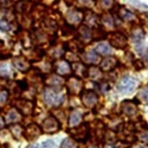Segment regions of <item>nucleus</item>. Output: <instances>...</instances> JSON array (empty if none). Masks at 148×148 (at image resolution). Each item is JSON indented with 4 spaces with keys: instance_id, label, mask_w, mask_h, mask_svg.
<instances>
[{
    "instance_id": "nucleus-1",
    "label": "nucleus",
    "mask_w": 148,
    "mask_h": 148,
    "mask_svg": "<svg viewBox=\"0 0 148 148\" xmlns=\"http://www.w3.org/2000/svg\"><path fill=\"white\" fill-rule=\"evenodd\" d=\"M43 100L45 104L51 107H58L64 102V95L56 87H47L43 91Z\"/></svg>"
},
{
    "instance_id": "nucleus-2",
    "label": "nucleus",
    "mask_w": 148,
    "mask_h": 148,
    "mask_svg": "<svg viewBox=\"0 0 148 148\" xmlns=\"http://www.w3.org/2000/svg\"><path fill=\"white\" fill-rule=\"evenodd\" d=\"M71 137H73L77 142H86L90 136V128L86 123L80 124L79 125L71 127L68 131Z\"/></svg>"
},
{
    "instance_id": "nucleus-3",
    "label": "nucleus",
    "mask_w": 148,
    "mask_h": 148,
    "mask_svg": "<svg viewBox=\"0 0 148 148\" xmlns=\"http://www.w3.org/2000/svg\"><path fill=\"white\" fill-rule=\"evenodd\" d=\"M66 87H67V91L70 95H81V93L84 90V82L80 77L72 75L69 77H67Z\"/></svg>"
},
{
    "instance_id": "nucleus-4",
    "label": "nucleus",
    "mask_w": 148,
    "mask_h": 148,
    "mask_svg": "<svg viewBox=\"0 0 148 148\" xmlns=\"http://www.w3.org/2000/svg\"><path fill=\"white\" fill-rule=\"evenodd\" d=\"M53 70L56 74L63 77H69L73 75L71 63L66 59H57L53 64Z\"/></svg>"
},
{
    "instance_id": "nucleus-5",
    "label": "nucleus",
    "mask_w": 148,
    "mask_h": 148,
    "mask_svg": "<svg viewBox=\"0 0 148 148\" xmlns=\"http://www.w3.org/2000/svg\"><path fill=\"white\" fill-rule=\"evenodd\" d=\"M108 41L110 46L116 49H125L128 46L127 37L120 32H113L108 36Z\"/></svg>"
},
{
    "instance_id": "nucleus-6",
    "label": "nucleus",
    "mask_w": 148,
    "mask_h": 148,
    "mask_svg": "<svg viewBox=\"0 0 148 148\" xmlns=\"http://www.w3.org/2000/svg\"><path fill=\"white\" fill-rule=\"evenodd\" d=\"M41 128L46 134H55L61 129V124L54 115H49L42 122Z\"/></svg>"
},
{
    "instance_id": "nucleus-7",
    "label": "nucleus",
    "mask_w": 148,
    "mask_h": 148,
    "mask_svg": "<svg viewBox=\"0 0 148 148\" xmlns=\"http://www.w3.org/2000/svg\"><path fill=\"white\" fill-rule=\"evenodd\" d=\"M81 101L82 104L86 108L92 109L98 103V95L93 90L84 89L81 93Z\"/></svg>"
},
{
    "instance_id": "nucleus-8",
    "label": "nucleus",
    "mask_w": 148,
    "mask_h": 148,
    "mask_svg": "<svg viewBox=\"0 0 148 148\" xmlns=\"http://www.w3.org/2000/svg\"><path fill=\"white\" fill-rule=\"evenodd\" d=\"M136 86H137L136 79H134V77L131 76H125L121 79L117 87L119 92H121L124 95H127L132 93L136 88Z\"/></svg>"
},
{
    "instance_id": "nucleus-9",
    "label": "nucleus",
    "mask_w": 148,
    "mask_h": 148,
    "mask_svg": "<svg viewBox=\"0 0 148 148\" xmlns=\"http://www.w3.org/2000/svg\"><path fill=\"white\" fill-rule=\"evenodd\" d=\"M12 65L18 71L22 73H27L32 67L31 62L25 56H16L12 58Z\"/></svg>"
},
{
    "instance_id": "nucleus-10",
    "label": "nucleus",
    "mask_w": 148,
    "mask_h": 148,
    "mask_svg": "<svg viewBox=\"0 0 148 148\" xmlns=\"http://www.w3.org/2000/svg\"><path fill=\"white\" fill-rule=\"evenodd\" d=\"M15 107L23 115H30L34 111L35 104L28 99H18L15 103Z\"/></svg>"
},
{
    "instance_id": "nucleus-11",
    "label": "nucleus",
    "mask_w": 148,
    "mask_h": 148,
    "mask_svg": "<svg viewBox=\"0 0 148 148\" xmlns=\"http://www.w3.org/2000/svg\"><path fill=\"white\" fill-rule=\"evenodd\" d=\"M118 66V60L115 56H106L102 60H100L99 67L104 73L112 72Z\"/></svg>"
},
{
    "instance_id": "nucleus-12",
    "label": "nucleus",
    "mask_w": 148,
    "mask_h": 148,
    "mask_svg": "<svg viewBox=\"0 0 148 148\" xmlns=\"http://www.w3.org/2000/svg\"><path fill=\"white\" fill-rule=\"evenodd\" d=\"M42 128L36 125V124H30L24 129L23 136L29 142L31 141H35L41 136L42 134Z\"/></svg>"
},
{
    "instance_id": "nucleus-13",
    "label": "nucleus",
    "mask_w": 148,
    "mask_h": 148,
    "mask_svg": "<svg viewBox=\"0 0 148 148\" xmlns=\"http://www.w3.org/2000/svg\"><path fill=\"white\" fill-rule=\"evenodd\" d=\"M35 8V4L31 0H20L15 5V11L21 16H28Z\"/></svg>"
},
{
    "instance_id": "nucleus-14",
    "label": "nucleus",
    "mask_w": 148,
    "mask_h": 148,
    "mask_svg": "<svg viewBox=\"0 0 148 148\" xmlns=\"http://www.w3.org/2000/svg\"><path fill=\"white\" fill-rule=\"evenodd\" d=\"M100 18L99 16L95 14L91 10H86L84 11V17H83V23L85 25L88 27L89 28H95L100 25Z\"/></svg>"
},
{
    "instance_id": "nucleus-15",
    "label": "nucleus",
    "mask_w": 148,
    "mask_h": 148,
    "mask_svg": "<svg viewBox=\"0 0 148 148\" xmlns=\"http://www.w3.org/2000/svg\"><path fill=\"white\" fill-rule=\"evenodd\" d=\"M76 38L78 40H80L84 45L89 44L90 42H92V31L91 28H89L88 27L85 25H81L78 27V29L76 30Z\"/></svg>"
},
{
    "instance_id": "nucleus-16",
    "label": "nucleus",
    "mask_w": 148,
    "mask_h": 148,
    "mask_svg": "<svg viewBox=\"0 0 148 148\" xmlns=\"http://www.w3.org/2000/svg\"><path fill=\"white\" fill-rule=\"evenodd\" d=\"M71 66H72L74 75L78 76L80 78H87L89 66H87L86 64H85L82 61L71 63Z\"/></svg>"
},
{
    "instance_id": "nucleus-17",
    "label": "nucleus",
    "mask_w": 148,
    "mask_h": 148,
    "mask_svg": "<svg viewBox=\"0 0 148 148\" xmlns=\"http://www.w3.org/2000/svg\"><path fill=\"white\" fill-rule=\"evenodd\" d=\"M27 54L25 55V56L31 62V63H36V62H39L42 60V58L44 57L45 54V50L41 47H36L32 49L27 48Z\"/></svg>"
},
{
    "instance_id": "nucleus-18",
    "label": "nucleus",
    "mask_w": 148,
    "mask_h": 148,
    "mask_svg": "<svg viewBox=\"0 0 148 148\" xmlns=\"http://www.w3.org/2000/svg\"><path fill=\"white\" fill-rule=\"evenodd\" d=\"M81 61L86 64L87 66H95L99 63V55L95 52V50H91L88 52H83L81 54Z\"/></svg>"
},
{
    "instance_id": "nucleus-19",
    "label": "nucleus",
    "mask_w": 148,
    "mask_h": 148,
    "mask_svg": "<svg viewBox=\"0 0 148 148\" xmlns=\"http://www.w3.org/2000/svg\"><path fill=\"white\" fill-rule=\"evenodd\" d=\"M121 111L127 116H134L138 111L137 105L134 101L125 100L121 103Z\"/></svg>"
},
{
    "instance_id": "nucleus-20",
    "label": "nucleus",
    "mask_w": 148,
    "mask_h": 148,
    "mask_svg": "<svg viewBox=\"0 0 148 148\" xmlns=\"http://www.w3.org/2000/svg\"><path fill=\"white\" fill-rule=\"evenodd\" d=\"M64 45H65L66 51L69 50L70 52L75 53V54H79V55H81L84 52V48H85V45L80 40L77 39V38L70 40L69 42H66Z\"/></svg>"
},
{
    "instance_id": "nucleus-21",
    "label": "nucleus",
    "mask_w": 148,
    "mask_h": 148,
    "mask_svg": "<svg viewBox=\"0 0 148 148\" xmlns=\"http://www.w3.org/2000/svg\"><path fill=\"white\" fill-rule=\"evenodd\" d=\"M66 80L63 76L57 75V74H52L49 75L47 77H45V83L47 84V86L50 87H60L65 84Z\"/></svg>"
},
{
    "instance_id": "nucleus-22",
    "label": "nucleus",
    "mask_w": 148,
    "mask_h": 148,
    "mask_svg": "<svg viewBox=\"0 0 148 148\" xmlns=\"http://www.w3.org/2000/svg\"><path fill=\"white\" fill-rule=\"evenodd\" d=\"M41 29L48 35H56L57 30V23L52 18H45L41 23Z\"/></svg>"
},
{
    "instance_id": "nucleus-23",
    "label": "nucleus",
    "mask_w": 148,
    "mask_h": 148,
    "mask_svg": "<svg viewBox=\"0 0 148 148\" xmlns=\"http://www.w3.org/2000/svg\"><path fill=\"white\" fill-rule=\"evenodd\" d=\"M22 115L23 114L19 112L16 107H12L5 114V123L8 125L16 124L22 120Z\"/></svg>"
},
{
    "instance_id": "nucleus-24",
    "label": "nucleus",
    "mask_w": 148,
    "mask_h": 148,
    "mask_svg": "<svg viewBox=\"0 0 148 148\" xmlns=\"http://www.w3.org/2000/svg\"><path fill=\"white\" fill-rule=\"evenodd\" d=\"M83 17H84V12L80 10H71L67 13L66 15V20L67 23L70 25H75V24H79L83 21Z\"/></svg>"
},
{
    "instance_id": "nucleus-25",
    "label": "nucleus",
    "mask_w": 148,
    "mask_h": 148,
    "mask_svg": "<svg viewBox=\"0 0 148 148\" xmlns=\"http://www.w3.org/2000/svg\"><path fill=\"white\" fill-rule=\"evenodd\" d=\"M83 118V114L79 110H73L69 115L68 125L70 127H75L79 125Z\"/></svg>"
},
{
    "instance_id": "nucleus-26",
    "label": "nucleus",
    "mask_w": 148,
    "mask_h": 148,
    "mask_svg": "<svg viewBox=\"0 0 148 148\" xmlns=\"http://www.w3.org/2000/svg\"><path fill=\"white\" fill-rule=\"evenodd\" d=\"M103 73H104V72H103L102 70L100 69L99 66H89L87 78L92 79L93 81H98V80L102 79Z\"/></svg>"
},
{
    "instance_id": "nucleus-27",
    "label": "nucleus",
    "mask_w": 148,
    "mask_h": 148,
    "mask_svg": "<svg viewBox=\"0 0 148 148\" xmlns=\"http://www.w3.org/2000/svg\"><path fill=\"white\" fill-rule=\"evenodd\" d=\"M118 16L125 22H133L136 20V16H134L132 12L127 10L124 6H121L117 11Z\"/></svg>"
},
{
    "instance_id": "nucleus-28",
    "label": "nucleus",
    "mask_w": 148,
    "mask_h": 148,
    "mask_svg": "<svg viewBox=\"0 0 148 148\" xmlns=\"http://www.w3.org/2000/svg\"><path fill=\"white\" fill-rule=\"evenodd\" d=\"M92 31V40L93 41H101V40H104L107 37V34L106 32L101 28V27H95L91 29Z\"/></svg>"
},
{
    "instance_id": "nucleus-29",
    "label": "nucleus",
    "mask_w": 148,
    "mask_h": 148,
    "mask_svg": "<svg viewBox=\"0 0 148 148\" xmlns=\"http://www.w3.org/2000/svg\"><path fill=\"white\" fill-rule=\"evenodd\" d=\"M95 52L97 53L98 55L100 56H108L110 55L111 52H112V49H111V47L109 46L107 43H104V42H101L99 43L97 46L95 47Z\"/></svg>"
},
{
    "instance_id": "nucleus-30",
    "label": "nucleus",
    "mask_w": 148,
    "mask_h": 148,
    "mask_svg": "<svg viewBox=\"0 0 148 148\" xmlns=\"http://www.w3.org/2000/svg\"><path fill=\"white\" fill-rule=\"evenodd\" d=\"M66 47H65V45H62L60 47H55L52 50H51V52L49 54V56L52 57L53 59H60L63 56L66 55Z\"/></svg>"
},
{
    "instance_id": "nucleus-31",
    "label": "nucleus",
    "mask_w": 148,
    "mask_h": 148,
    "mask_svg": "<svg viewBox=\"0 0 148 148\" xmlns=\"http://www.w3.org/2000/svg\"><path fill=\"white\" fill-rule=\"evenodd\" d=\"M24 129L25 128H23V126L21 125H19L18 123L12 124L9 126V130L15 139H19L21 137V136H23Z\"/></svg>"
},
{
    "instance_id": "nucleus-32",
    "label": "nucleus",
    "mask_w": 148,
    "mask_h": 148,
    "mask_svg": "<svg viewBox=\"0 0 148 148\" xmlns=\"http://www.w3.org/2000/svg\"><path fill=\"white\" fill-rule=\"evenodd\" d=\"M131 36L132 38L136 42H140L142 41L144 38H145V32L143 30L142 27H134L132 31H131Z\"/></svg>"
},
{
    "instance_id": "nucleus-33",
    "label": "nucleus",
    "mask_w": 148,
    "mask_h": 148,
    "mask_svg": "<svg viewBox=\"0 0 148 148\" xmlns=\"http://www.w3.org/2000/svg\"><path fill=\"white\" fill-rule=\"evenodd\" d=\"M61 31H62V35L63 36H70V35H73L76 30H75V27L73 25H70L67 22H65L63 24L62 27H61Z\"/></svg>"
},
{
    "instance_id": "nucleus-34",
    "label": "nucleus",
    "mask_w": 148,
    "mask_h": 148,
    "mask_svg": "<svg viewBox=\"0 0 148 148\" xmlns=\"http://www.w3.org/2000/svg\"><path fill=\"white\" fill-rule=\"evenodd\" d=\"M62 148H78V144L77 141L75 140L73 137H67L64 139V141L61 144Z\"/></svg>"
},
{
    "instance_id": "nucleus-35",
    "label": "nucleus",
    "mask_w": 148,
    "mask_h": 148,
    "mask_svg": "<svg viewBox=\"0 0 148 148\" xmlns=\"http://www.w3.org/2000/svg\"><path fill=\"white\" fill-rule=\"evenodd\" d=\"M104 137L108 144H114L117 141V136L113 130H106L104 133Z\"/></svg>"
},
{
    "instance_id": "nucleus-36",
    "label": "nucleus",
    "mask_w": 148,
    "mask_h": 148,
    "mask_svg": "<svg viewBox=\"0 0 148 148\" xmlns=\"http://www.w3.org/2000/svg\"><path fill=\"white\" fill-rule=\"evenodd\" d=\"M136 137L140 142H142L145 145H148V129L147 128H144V129L139 131L137 133Z\"/></svg>"
},
{
    "instance_id": "nucleus-37",
    "label": "nucleus",
    "mask_w": 148,
    "mask_h": 148,
    "mask_svg": "<svg viewBox=\"0 0 148 148\" xmlns=\"http://www.w3.org/2000/svg\"><path fill=\"white\" fill-rule=\"evenodd\" d=\"M137 98L141 102L148 105V87H144L140 90L137 95Z\"/></svg>"
},
{
    "instance_id": "nucleus-38",
    "label": "nucleus",
    "mask_w": 148,
    "mask_h": 148,
    "mask_svg": "<svg viewBox=\"0 0 148 148\" xmlns=\"http://www.w3.org/2000/svg\"><path fill=\"white\" fill-rule=\"evenodd\" d=\"M114 5V0H99V5L103 9H111Z\"/></svg>"
},
{
    "instance_id": "nucleus-39",
    "label": "nucleus",
    "mask_w": 148,
    "mask_h": 148,
    "mask_svg": "<svg viewBox=\"0 0 148 148\" xmlns=\"http://www.w3.org/2000/svg\"><path fill=\"white\" fill-rule=\"evenodd\" d=\"M101 22L104 24L105 25H106L107 27L109 28H112L114 27V19L111 16H109V15H105L104 16H103L101 19Z\"/></svg>"
},
{
    "instance_id": "nucleus-40",
    "label": "nucleus",
    "mask_w": 148,
    "mask_h": 148,
    "mask_svg": "<svg viewBox=\"0 0 148 148\" xmlns=\"http://www.w3.org/2000/svg\"><path fill=\"white\" fill-rule=\"evenodd\" d=\"M8 96H9L8 90H6V89L0 90V106H2L5 104L6 101L8 99Z\"/></svg>"
},
{
    "instance_id": "nucleus-41",
    "label": "nucleus",
    "mask_w": 148,
    "mask_h": 148,
    "mask_svg": "<svg viewBox=\"0 0 148 148\" xmlns=\"http://www.w3.org/2000/svg\"><path fill=\"white\" fill-rule=\"evenodd\" d=\"M11 29V25L5 19H1L0 20V30L3 32H8Z\"/></svg>"
},
{
    "instance_id": "nucleus-42",
    "label": "nucleus",
    "mask_w": 148,
    "mask_h": 148,
    "mask_svg": "<svg viewBox=\"0 0 148 148\" xmlns=\"http://www.w3.org/2000/svg\"><path fill=\"white\" fill-rule=\"evenodd\" d=\"M10 75V70L6 64L0 66V75L2 77H8Z\"/></svg>"
},
{
    "instance_id": "nucleus-43",
    "label": "nucleus",
    "mask_w": 148,
    "mask_h": 148,
    "mask_svg": "<svg viewBox=\"0 0 148 148\" xmlns=\"http://www.w3.org/2000/svg\"><path fill=\"white\" fill-rule=\"evenodd\" d=\"M42 148H56V144L52 140H47L43 142Z\"/></svg>"
},
{
    "instance_id": "nucleus-44",
    "label": "nucleus",
    "mask_w": 148,
    "mask_h": 148,
    "mask_svg": "<svg viewBox=\"0 0 148 148\" xmlns=\"http://www.w3.org/2000/svg\"><path fill=\"white\" fill-rule=\"evenodd\" d=\"M134 68H136V70H138V71H139V70H142L145 67L144 63L141 60H134Z\"/></svg>"
},
{
    "instance_id": "nucleus-45",
    "label": "nucleus",
    "mask_w": 148,
    "mask_h": 148,
    "mask_svg": "<svg viewBox=\"0 0 148 148\" xmlns=\"http://www.w3.org/2000/svg\"><path fill=\"white\" fill-rule=\"evenodd\" d=\"M109 88H110V86H109V85L107 83H101L100 84V90L103 93L107 92L109 90Z\"/></svg>"
},
{
    "instance_id": "nucleus-46",
    "label": "nucleus",
    "mask_w": 148,
    "mask_h": 148,
    "mask_svg": "<svg viewBox=\"0 0 148 148\" xmlns=\"http://www.w3.org/2000/svg\"><path fill=\"white\" fill-rule=\"evenodd\" d=\"M10 0H0V6L1 8H5V6H8L9 5Z\"/></svg>"
},
{
    "instance_id": "nucleus-47",
    "label": "nucleus",
    "mask_w": 148,
    "mask_h": 148,
    "mask_svg": "<svg viewBox=\"0 0 148 148\" xmlns=\"http://www.w3.org/2000/svg\"><path fill=\"white\" fill-rule=\"evenodd\" d=\"M5 118L3 117V116H1L0 115V130L1 129H3V128L5 127Z\"/></svg>"
},
{
    "instance_id": "nucleus-48",
    "label": "nucleus",
    "mask_w": 148,
    "mask_h": 148,
    "mask_svg": "<svg viewBox=\"0 0 148 148\" xmlns=\"http://www.w3.org/2000/svg\"><path fill=\"white\" fill-rule=\"evenodd\" d=\"M4 47H5V42L0 38V51H1Z\"/></svg>"
},
{
    "instance_id": "nucleus-49",
    "label": "nucleus",
    "mask_w": 148,
    "mask_h": 148,
    "mask_svg": "<svg viewBox=\"0 0 148 148\" xmlns=\"http://www.w3.org/2000/svg\"><path fill=\"white\" fill-rule=\"evenodd\" d=\"M64 1H65L66 2V5H71L75 1V0H64Z\"/></svg>"
},
{
    "instance_id": "nucleus-50",
    "label": "nucleus",
    "mask_w": 148,
    "mask_h": 148,
    "mask_svg": "<svg viewBox=\"0 0 148 148\" xmlns=\"http://www.w3.org/2000/svg\"><path fill=\"white\" fill-rule=\"evenodd\" d=\"M145 62L146 63V65L148 66V52L145 54Z\"/></svg>"
},
{
    "instance_id": "nucleus-51",
    "label": "nucleus",
    "mask_w": 148,
    "mask_h": 148,
    "mask_svg": "<svg viewBox=\"0 0 148 148\" xmlns=\"http://www.w3.org/2000/svg\"><path fill=\"white\" fill-rule=\"evenodd\" d=\"M104 148H114V147L113 145H106L104 146Z\"/></svg>"
},
{
    "instance_id": "nucleus-52",
    "label": "nucleus",
    "mask_w": 148,
    "mask_h": 148,
    "mask_svg": "<svg viewBox=\"0 0 148 148\" xmlns=\"http://www.w3.org/2000/svg\"><path fill=\"white\" fill-rule=\"evenodd\" d=\"M28 148H39V146L36 145H31V146H29Z\"/></svg>"
},
{
    "instance_id": "nucleus-53",
    "label": "nucleus",
    "mask_w": 148,
    "mask_h": 148,
    "mask_svg": "<svg viewBox=\"0 0 148 148\" xmlns=\"http://www.w3.org/2000/svg\"><path fill=\"white\" fill-rule=\"evenodd\" d=\"M137 148H146V147H145V146H138Z\"/></svg>"
},
{
    "instance_id": "nucleus-54",
    "label": "nucleus",
    "mask_w": 148,
    "mask_h": 148,
    "mask_svg": "<svg viewBox=\"0 0 148 148\" xmlns=\"http://www.w3.org/2000/svg\"><path fill=\"white\" fill-rule=\"evenodd\" d=\"M90 148H97V147H90Z\"/></svg>"
},
{
    "instance_id": "nucleus-55",
    "label": "nucleus",
    "mask_w": 148,
    "mask_h": 148,
    "mask_svg": "<svg viewBox=\"0 0 148 148\" xmlns=\"http://www.w3.org/2000/svg\"><path fill=\"white\" fill-rule=\"evenodd\" d=\"M31 1H32V0H31Z\"/></svg>"
}]
</instances>
